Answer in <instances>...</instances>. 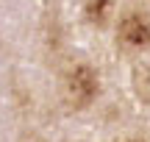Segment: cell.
<instances>
[{"label": "cell", "instance_id": "6da1fadb", "mask_svg": "<svg viewBox=\"0 0 150 142\" xmlns=\"http://www.w3.org/2000/svg\"><path fill=\"white\" fill-rule=\"evenodd\" d=\"M64 92H67V100H70L75 109H83V106H89L92 100L97 98V92H100L97 72L92 70L89 64H75L72 70L67 72Z\"/></svg>", "mask_w": 150, "mask_h": 142}, {"label": "cell", "instance_id": "7a4b0ae2", "mask_svg": "<svg viewBox=\"0 0 150 142\" xmlns=\"http://www.w3.org/2000/svg\"><path fill=\"white\" fill-rule=\"evenodd\" d=\"M120 42L134 50L150 48V14L145 11H128L120 20Z\"/></svg>", "mask_w": 150, "mask_h": 142}, {"label": "cell", "instance_id": "3957f363", "mask_svg": "<svg viewBox=\"0 0 150 142\" xmlns=\"http://www.w3.org/2000/svg\"><path fill=\"white\" fill-rule=\"evenodd\" d=\"M108 9H111V0H83L86 20L95 22V25H103L108 20Z\"/></svg>", "mask_w": 150, "mask_h": 142}, {"label": "cell", "instance_id": "277c9868", "mask_svg": "<svg viewBox=\"0 0 150 142\" xmlns=\"http://www.w3.org/2000/svg\"><path fill=\"white\" fill-rule=\"evenodd\" d=\"M125 142H142V139H125Z\"/></svg>", "mask_w": 150, "mask_h": 142}]
</instances>
